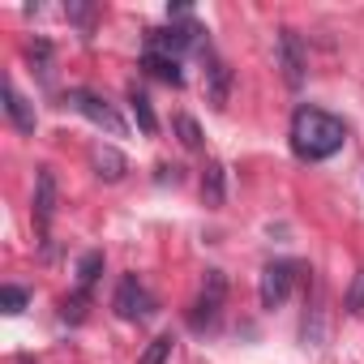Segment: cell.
<instances>
[{"instance_id":"obj_16","label":"cell","mask_w":364,"mask_h":364,"mask_svg":"<svg viewBox=\"0 0 364 364\" xmlns=\"http://www.w3.org/2000/svg\"><path fill=\"white\" fill-rule=\"evenodd\" d=\"M171 129H176V137L185 141L189 150H202V141H206V137H202V124H198V120H193L189 112H180V116L171 120Z\"/></svg>"},{"instance_id":"obj_8","label":"cell","mask_w":364,"mask_h":364,"mask_svg":"<svg viewBox=\"0 0 364 364\" xmlns=\"http://www.w3.org/2000/svg\"><path fill=\"white\" fill-rule=\"evenodd\" d=\"M228 99H232V69H228V60H219L215 52H206V103L215 112H223Z\"/></svg>"},{"instance_id":"obj_20","label":"cell","mask_w":364,"mask_h":364,"mask_svg":"<svg viewBox=\"0 0 364 364\" xmlns=\"http://www.w3.org/2000/svg\"><path fill=\"white\" fill-rule=\"evenodd\" d=\"M343 304H347V313H351V317H360V313H364V266L355 270V279H351V287H347V300H343Z\"/></svg>"},{"instance_id":"obj_15","label":"cell","mask_w":364,"mask_h":364,"mask_svg":"<svg viewBox=\"0 0 364 364\" xmlns=\"http://www.w3.org/2000/svg\"><path fill=\"white\" fill-rule=\"evenodd\" d=\"M26 60H31V69H35L43 82H52V43H48V39L26 43Z\"/></svg>"},{"instance_id":"obj_3","label":"cell","mask_w":364,"mask_h":364,"mask_svg":"<svg viewBox=\"0 0 364 364\" xmlns=\"http://www.w3.org/2000/svg\"><path fill=\"white\" fill-rule=\"evenodd\" d=\"M65 107H73V112H77V116H86L90 124L107 129V137H124V133H129V124L120 120V112H116L107 99H99L95 90H82V86H77V90H69V95H65Z\"/></svg>"},{"instance_id":"obj_9","label":"cell","mask_w":364,"mask_h":364,"mask_svg":"<svg viewBox=\"0 0 364 364\" xmlns=\"http://www.w3.org/2000/svg\"><path fill=\"white\" fill-rule=\"evenodd\" d=\"M223 202H228V167L219 159H206V167H202V206L219 210Z\"/></svg>"},{"instance_id":"obj_5","label":"cell","mask_w":364,"mask_h":364,"mask_svg":"<svg viewBox=\"0 0 364 364\" xmlns=\"http://www.w3.org/2000/svg\"><path fill=\"white\" fill-rule=\"evenodd\" d=\"M291 283H296V262H270V266L262 270V283H257L262 309H279V304H287Z\"/></svg>"},{"instance_id":"obj_7","label":"cell","mask_w":364,"mask_h":364,"mask_svg":"<svg viewBox=\"0 0 364 364\" xmlns=\"http://www.w3.org/2000/svg\"><path fill=\"white\" fill-rule=\"evenodd\" d=\"M274 52H279V69H283L287 86L300 90V86H304V48H300V35H296V31H279Z\"/></svg>"},{"instance_id":"obj_1","label":"cell","mask_w":364,"mask_h":364,"mask_svg":"<svg viewBox=\"0 0 364 364\" xmlns=\"http://www.w3.org/2000/svg\"><path fill=\"white\" fill-rule=\"evenodd\" d=\"M287 141H291L296 159H304V163H326L330 154L343 150V141H347V124H343L334 112L304 103V107H296V116H291Z\"/></svg>"},{"instance_id":"obj_11","label":"cell","mask_w":364,"mask_h":364,"mask_svg":"<svg viewBox=\"0 0 364 364\" xmlns=\"http://www.w3.org/2000/svg\"><path fill=\"white\" fill-rule=\"evenodd\" d=\"M52 215H56V176H52V167H39V176H35V223L48 232Z\"/></svg>"},{"instance_id":"obj_4","label":"cell","mask_w":364,"mask_h":364,"mask_svg":"<svg viewBox=\"0 0 364 364\" xmlns=\"http://www.w3.org/2000/svg\"><path fill=\"white\" fill-rule=\"evenodd\" d=\"M112 309L124 321H146V317H154V296L146 291V283L137 274H124L120 287H116V296H112Z\"/></svg>"},{"instance_id":"obj_19","label":"cell","mask_w":364,"mask_h":364,"mask_svg":"<svg viewBox=\"0 0 364 364\" xmlns=\"http://www.w3.org/2000/svg\"><path fill=\"white\" fill-rule=\"evenodd\" d=\"M171 347H176V338H171V334H159V338H150V347H146L141 364H167Z\"/></svg>"},{"instance_id":"obj_14","label":"cell","mask_w":364,"mask_h":364,"mask_svg":"<svg viewBox=\"0 0 364 364\" xmlns=\"http://www.w3.org/2000/svg\"><path fill=\"white\" fill-rule=\"evenodd\" d=\"M129 107H133V120H137V129H141L146 137H154V133H159V116H154L150 99H146V95H141L137 86L129 90Z\"/></svg>"},{"instance_id":"obj_13","label":"cell","mask_w":364,"mask_h":364,"mask_svg":"<svg viewBox=\"0 0 364 364\" xmlns=\"http://www.w3.org/2000/svg\"><path fill=\"white\" fill-rule=\"evenodd\" d=\"M141 69L167 86H185V69H180L176 56H163V52H141Z\"/></svg>"},{"instance_id":"obj_22","label":"cell","mask_w":364,"mask_h":364,"mask_svg":"<svg viewBox=\"0 0 364 364\" xmlns=\"http://www.w3.org/2000/svg\"><path fill=\"white\" fill-rule=\"evenodd\" d=\"M159 180H180V167H159Z\"/></svg>"},{"instance_id":"obj_10","label":"cell","mask_w":364,"mask_h":364,"mask_svg":"<svg viewBox=\"0 0 364 364\" xmlns=\"http://www.w3.org/2000/svg\"><path fill=\"white\" fill-rule=\"evenodd\" d=\"M5 116H9V124L18 133H35V107L26 103V95L18 90L14 77H5Z\"/></svg>"},{"instance_id":"obj_12","label":"cell","mask_w":364,"mask_h":364,"mask_svg":"<svg viewBox=\"0 0 364 364\" xmlns=\"http://www.w3.org/2000/svg\"><path fill=\"white\" fill-rule=\"evenodd\" d=\"M90 163H95V176L107 180V185L124 180V171H129V159H124L116 146H95V150H90Z\"/></svg>"},{"instance_id":"obj_21","label":"cell","mask_w":364,"mask_h":364,"mask_svg":"<svg viewBox=\"0 0 364 364\" xmlns=\"http://www.w3.org/2000/svg\"><path fill=\"white\" fill-rule=\"evenodd\" d=\"M65 14H69V18H73V22H82V26H86V22H90V14H95V9H90V5H69V9H65Z\"/></svg>"},{"instance_id":"obj_2","label":"cell","mask_w":364,"mask_h":364,"mask_svg":"<svg viewBox=\"0 0 364 364\" xmlns=\"http://www.w3.org/2000/svg\"><path fill=\"white\" fill-rule=\"evenodd\" d=\"M223 300H228V279H223V270H206L202 291H198V300H193V309H189V326H193L198 334H202V330H215L219 317H223Z\"/></svg>"},{"instance_id":"obj_17","label":"cell","mask_w":364,"mask_h":364,"mask_svg":"<svg viewBox=\"0 0 364 364\" xmlns=\"http://www.w3.org/2000/svg\"><path fill=\"white\" fill-rule=\"evenodd\" d=\"M26 304H31V291H26V287H18V283H5V287H0V309H5L9 317H18Z\"/></svg>"},{"instance_id":"obj_6","label":"cell","mask_w":364,"mask_h":364,"mask_svg":"<svg viewBox=\"0 0 364 364\" xmlns=\"http://www.w3.org/2000/svg\"><path fill=\"white\" fill-rule=\"evenodd\" d=\"M300 338H304V347H321L326 343V287H321V279H313V291L304 300Z\"/></svg>"},{"instance_id":"obj_18","label":"cell","mask_w":364,"mask_h":364,"mask_svg":"<svg viewBox=\"0 0 364 364\" xmlns=\"http://www.w3.org/2000/svg\"><path fill=\"white\" fill-rule=\"evenodd\" d=\"M99 270H103V253H86L77 262V291H90L95 279H99Z\"/></svg>"}]
</instances>
